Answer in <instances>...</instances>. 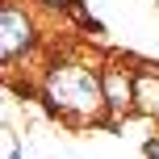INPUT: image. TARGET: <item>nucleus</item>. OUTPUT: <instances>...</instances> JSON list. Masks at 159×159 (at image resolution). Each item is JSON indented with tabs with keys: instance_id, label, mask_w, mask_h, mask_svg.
Returning <instances> with one entry per match:
<instances>
[{
	"instance_id": "obj_1",
	"label": "nucleus",
	"mask_w": 159,
	"mask_h": 159,
	"mask_svg": "<svg viewBox=\"0 0 159 159\" xmlns=\"http://www.w3.org/2000/svg\"><path fill=\"white\" fill-rule=\"evenodd\" d=\"M38 101L63 126H113L105 105L101 63L88 59H50L38 80Z\"/></svg>"
},
{
	"instance_id": "obj_5",
	"label": "nucleus",
	"mask_w": 159,
	"mask_h": 159,
	"mask_svg": "<svg viewBox=\"0 0 159 159\" xmlns=\"http://www.w3.org/2000/svg\"><path fill=\"white\" fill-rule=\"evenodd\" d=\"M4 159H30L25 147H21V138H17L13 130H4Z\"/></svg>"
},
{
	"instance_id": "obj_6",
	"label": "nucleus",
	"mask_w": 159,
	"mask_h": 159,
	"mask_svg": "<svg viewBox=\"0 0 159 159\" xmlns=\"http://www.w3.org/2000/svg\"><path fill=\"white\" fill-rule=\"evenodd\" d=\"M143 155H147V159H159V134H151V138L143 143Z\"/></svg>"
},
{
	"instance_id": "obj_3",
	"label": "nucleus",
	"mask_w": 159,
	"mask_h": 159,
	"mask_svg": "<svg viewBox=\"0 0 159 159\" xmlns=\"http://www.w3.org/2000/svg\"><path fill=\"white\" fill-rule=\"evenodd\" d=\"M101 80H105L109 121L121 126L126 117L138 113V105H134V63H126V59H109V63H101Z\"/></svg>"
},
{
	"instance_id": "obj_4",
	"label": "nucleus",
	"mask_w": 159,
	"mask_h": 159,
	"mask_svg": "<svg viewBox=\"0 0 159 159\" xmlns=\"http://www.w3.org/2000/svg\"><path fill=\"white\" fill-rule=\"evenodd\" d=\"M134 105H138V117L159 121V67L134 63Z\"/></svg>"
},
{
	"instance_id": "obj_2",
	"label": "nucleus",
	"mask_w": 159,
	"mask_h": 159,
	"mask_svg": "<svg viewBox=\"0 0 159 159\" xmlns=\"http://www.w3.org/2000/svg\"><path fill=\"white\" fill-rule=\"evenodd\" d=\"M42 46V21L30 0H4L0 4V63L13 71V63L34 59Z\"/></svg>"
}]
</instances>
